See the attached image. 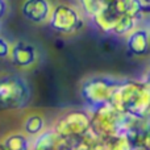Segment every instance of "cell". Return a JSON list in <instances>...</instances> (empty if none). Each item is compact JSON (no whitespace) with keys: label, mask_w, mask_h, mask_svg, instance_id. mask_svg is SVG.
I'll use <instances>...</instances> for the list:
<instances>
[{"label":"cell","mask_w":150,"mask_h":150,"mask_svg":"<svg viewBox=\"0 0 150 150\" xmlns=\"http://www.w3.org/2000/svg\"><path fill=\"white\" fill-rule=\"evenodd\" d=\"M78 4L96 30L116 37L130 33L145 15L141 0H78Z\"/></svg>","instance_id":"cell-1"},{"label":"cell","mask_w":150,"mask_h":150,"mask_svg":"<svg viewBox=\"0 0 150 150\" xmlns=\"http://www.w3.org/2000/svg\"><path fill=\"white\" fill-rule=\"evenodd\" d=\"M111 104L136 119H150V83L145 79H121Z\"/></svg>","instance_id":"cell-2"},{"label":"cell","mask_w":150,"mask_h":150,"mask_svg":"<svg viewBox=\"0 0 150 150\" xmlns=\"http://www.w3.org/2000/svg\"><path fill=\"white\" fill-rule=\"evenodd\" d=\"M120 82L121 79L111 75H92L86 78L79 90L86 111L91 112L96 108L111 104L112 96Z\"/></svg>","instance_id":"cell-3"},{"label":"cell","mask_w":150,"mask_h":150,"mask_svg":"<svg viewBox=\"0 0 150 150\" xmlns=\"http://www.w3.org/2000/svg\"><path fill=\"white\" fill-rule=\"evenodd\" d=\"M32 98L30 87L23 76L16 74L0 75V105L5 109H23Z\"/></svg>","instance_id":"cell-4"},{"label":"cell","mask_w":150,"mask_h":150,"mask_svg":"<svg viewBox=\"0 0 150 150\" xmlns=\"http://www.w3.org/2000/svg\"><path fill=\"white\" fill-rule=\"evenodd\" d=\"M91 117V132L99 138L117 137L122 134L127 115L119 112L112 104L88 112Z\"/></svg>","instance_id":"cell-5"},{"label":"cell","mask_w":150,"mask_h":150,"mask_svg":"<svg viewBox=\"0 0 150 150\" xmlns=\"http://www.w3.org/2000/svg\"><path fill=\"white\" fill-rule=\"evenodd\" d=\"M66 140H74L91 132V117L86 109H70L57 117L52 128Z\"/></svg>","instance_id":"cell-6"},{"label":"cell","mask_w":150,"mask_h":150,"mask_svg":"<svg viewBox=\"0 0 150 150\" xmlns=\"http://www.w3.org/2000/svg\"><path fill=\"white\" fill-rule=\"evenodd\" d=\"M49 26L59 34H73L84 24V17L79 8L69 3H58L53 5L52 15L47 21Z\"/></svg>","instance_id":"cell-7"},{"label":"cell","mask_w":150,"mask_h":150,"mask_svg":"<svg viewBox=\"0 0 150 150\" xmlns=\"http://www.w3.org/2000/svg\"><path fill=\"white\" fill-rule=\"evenodd\" d=\"M133 150H150V119L127 116L122 134Z\"/></svg>","instance_id":"cell-8"},{"label":"cell","mask_w":150,"mask_h":150,"mask_svg":"<svg viewBox=\"0 0 150 150\" xmlns=\"http://www.w3.org/2000/svg\"><path fill=\"white\" fill-rule=\"evenodd\" d=\"M127 49L134 57H146L150 54V34L146 24L141 23L125 36Z\"/></svg>","instance_id":"cell-9"},{"label":"cell","mask_w":150,"mask_h":150,"mask_svg":"<svg viewBox=\"0 0 150 150\" xmlns=\"http://www.w3.org/2000/svg\"><path fill=\"white\" fill-rule=\"evenodd\" d=\"M52 9L53 5L50 0H24L20 7L23 17L33 24L47 23Z\"/></svg>","instance_id":"cell-10"},{"label":"cell","mask_w":150,"mask_h":150,"mask_svg":"<svg viewBox=\"0 0 150 150\" xmlns=\"http://www.w3.org/2000/svg\"><path fill=\"white\" fill-rule=\"evenodd\" d=\"M9 58L16 67L29 69L37 62V50L30 42L20 40L12 44Z\"/></svg>","instance_id":"cell-11"},{"label":"cell","mask_w":150,"mask_h":150,"mask_svg":"<svg viewBox=\"0 0 150 150\" xmlns=\"http://www.w3.org/2000/svg\"><path fill=\"white\" fill-rule=\"evenodd\" d=\"M30 150H70V141L61 137L53 129H45L32 141Z\"/></svg>","instance_id":"cell-12"},{"label":"cell","mask_w":150,"mask_h":150,"mask_svg":"<svg viewBox=\"0 0 150 150\" xmlns=\"http://www.w3.org/2000/svg\"><path fill=\"white\" fill-rule=\"evenodd\" d=\"M32 141L25 133H11L0 141V150H30Z\"/></svg>","instance_id":"cell-13"},{"label":"cell","mask_w":150,"mask_h":150,"mask_svg":"<svg viewBox=\"0 0 150 150\" xmlns=\"http://www.w3.org/2000/svg\"><path fill=\"white\" fill-rule=\"evenodd\" d=\"M45 130V119L38 113H32L25 117L23 122V133L29 138H36Z\"/></svg>","instance_id":"cell-14"},{"label":"cell","mask_w":150,"mask_h":150,"mask_svg":"<svg viewBox=\"0 0 150 150\" xmlns=\"http://www.w3.org/2000/svg\"><path fill=\"white\" fill-rule=\"evenodd\" d=\"M12 44L4 37H0V58H9Z\"/></svg>","instance_id":"cell-15"},{"label":"cell","mask_w":150,"mask_h":150,"mask_svg":"<svg viewBox=\"0 0 150 150\" xmlns=\"http://www.w3.org/2000/svg\"><path fill=\"white\" fill-rule=\"evenodd\" d=\"M7 1L5 0H0V20H3L7 13Z\"/></svg>","instance_id":"cell-16"},{"label":"cell","mask_w":150,"mask_h":150,"mask_svg":"<svg viewBox=\"0 0 150 150\" xmlns=\"http://www.w3.org/2000/svg\"><path fill=\"white\" fill-rule=\"evenodd\" d=\"M142 21L146 24V26H148V29H149V34H150V12L149 11L145 9V15H144V17H142Z\"/></svg>","instance_id":"cell-17"},{"label":"cell","mask_w":150,"mask_h":150,"mask_svg":"<svg viewBox=\"0 0 150 150\" xmlns=\"http://www.w3.org/2000/svg\"><path fill=\"white\" fill-rule=\"evenodd\" d=\"M141 3L145 5L146 9H150V0H141Z\"/></svg>","instance_id":"cell-18"},{"label":"cell","mask_w":150,"mask_h":150,"mask_svg":"<svg viewBox=\"0 0 150 150\" xmlns=\"http://www.w3.org/2000/svg\"><path fill=\"white\" fill-rule=\"evenodd\" d=\"M144 79H145L146 82H149V83H150V70L148 71V73H146V75L144 76Z\"/></svg>","instance_id":"cell-19"},{"label":"cell","mask_w":150,"mask_h":150,"mask_svg":"<svg viewBox=\"0 0 150 150\" xmlns=\"http://www.w3.org/2000/svg\"><path fill=\"white\" fill-rule=\"evenodd\" d=\"M145 9H146V8H145ZM146 11H149V12H150V9H146Z\"/></svg>","instance_id":"cell-20"},{"label":"cell","mask_w":150,"mask_h":150,"mask_svg":"<svg viewBox=\"0 0 150 150\" xmlns=\"http://www.w3.org/2000/svg\"><path fill=\"white\" fill-rule=\"evenodd\" d=\"M70 150H71V149H70Z\"/></svg>","instance_id":"cell-21"}]
</instances>
